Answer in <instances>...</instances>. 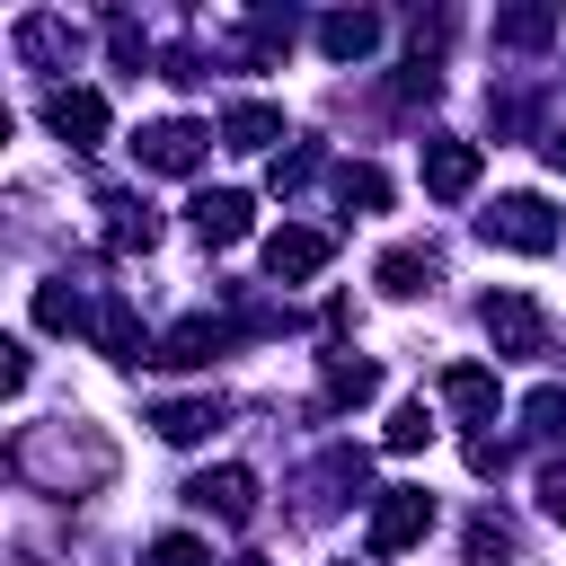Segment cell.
I'll return each mask as SVG.
<instances>
[{
	"label": "cell",
	"instance_id": "1",
	"mask_svg": "<svg viewBox=\"0 0 566 566\" xmlns=\"http://www.w3.org/2000/svg\"><path fill=\"white\" fill-rule=\"evenodd\" d=\"M424 531H433V495L424 486H389L371 504V557H407Z\"/></svg>",
	"mask_w": 566,
	"mask_h": 566
},
{
	"label": "cell",
	"instance_id": "2",
	"mask_svg": "<svg viewBox=\"0 0 566 566\" xmlns=\"http://www.w3.org/2000/svg\"><path fill=\"white\" fill-rule=\"evenodd\" d=\"M486 239H495V248H522V256H548V248H557V212H548L539 195H504V203L486 212Z\"/></svg>",
	"mask_w": 566,
	"mask_h": 566
},
{
	"label": "cell",
	"instance_id": "3",
	"mask_svg": "<svg viewBox=\"0 0 566 566\" xmlns=\"http://www.w3.org/2000/svg\"><path fill=\"white\" fill-rule=\"evenodd\" d=\"M486 336H495V354H539L548 345V318H539V301L531 292H486Z\"/></svg>",
	"mask_w": 566,
	"mask_h": 566
},
{
	"label": "cell",
	"instance_id": "4",
	"mask_svg": "<svg viewBox=\"0 0 566 566\" xmlns=\"http://www.w3.org/2000/svg\"><path fill=\"white\" fill-rule=\"evenodd\" d=\"M44 124H53V142L97 150V142H106V97H97V88H53V97H44Z\"/></svg>",
	"mask_w": 566,
	"mask_h": 566
},
{
	"label": "cell",
	"instance_id": "5",
	"mask_svg": "<svg viewBox=\"0 0 566 566\" xmlns=\"http://www.w3.org/2000/svg\"><path fill=\"white\" fill-rule=\"evenodd\" d=\"M327 256H336V239H327V230H301V221H283V230L265 239V274H274V283H301V274H318Z\"/></svg>",
	"mask_w": 566,
	"mask_h": 566
},
{
	"label": "cell",
	"instance_id": "6",
	"mask_svg": "<svg viewBox=\"0 0 566 566\" xmlns=\"http://www.w3.org/2000/svg\"><path fill=\"white\" fill-rule=\"evenodd\" d=\"M133 150H142V168H159V177H195V168H203V133H195V124H150Z\"/></svg>",
	"mask_w": 566,
	"mask_h": 566
},
{
	"label": "cell",
	"instance_id": "7",
	"mask_svg": "<svg viewBox=\"0 0 566 566\" xmlns=\"http://www.w3.org/2000/svg\"><path fill=\"white\" fill-rule=\"evenodd\" d=\"M478 186V142H424V195L460 203Z\"/></svg>",
	"mask_w": 566,
	"mask_h": 566
},
{
	"label": "cell",
	"instance_id": "8",
	"mask_svg": "<svg viewBox=\"0 0 566 566\" xmlns=\"http://www.w3.org/2000/svg\"><path fill=\"white\" fill-rule=\"evenodd\" d=\"M195 230H203L212 248H239V239L256 230V203H248L239 186H221V195H195Z\"/></svg>",
	"mask_w": 566,
	"mask_h": 566
},
{
	"label": "cell",
	"instance_id": "9",
	"mask_svg": "<svg viewBox=\"0 0 566 566\" xmlns=\"http://www.w3.org/2000/svg\"><path fill=\"white\" fill-rule=\"evenodd\" d=\"M186 504H203V513H221V522H248V513H256V478H248V469H203V478L186 486Z\"/></svg>",
	"mask_w": 566,
	"mask_h": 566
},
{
	"label": "cell",
	"instance_id": "10",
	"mask_svg": "<svg viewBox=\"0 0 566 566\" xmlns=\"http://www.w3.org/2000/svg\"><path fill=\"white\" fill-rule=\"evenodd\" d=\"M221 142H230V150H265V142H283V106H265V97H239V106L221 115Z\"/></svg>",
	"mask_w": 566,
	"mask_h": 566
},
{
	"label": "cell",
	"instance_id": "11",
	"mask_svg": "<svg viewBox=\"0 0 566 566\" xmlns=\"http://www.w3.org/2000/svg\"><path fill=\"white\" fill-rule=\"evenodd\" d=\"M318 44H327L336 62H363V53L380 44V18H371V9H336V18L318 27Z\"/></svg>",
	"mask_w": 566,
	"mask_h": 566
},
{
	"label": "cell",
	"instance_id": "12",
	"mask_svg": "<svg viewBox=\"0 0 566 566\" xmlns=\"http://www.w3.org/2000/svg\"><path fill=\"white\" fill-rule=\"evenodd\" d=\"M150 239H159V212L133 195H106V248H150Z\"/></svg>",
	"mask_w": 566,
	"mask_h": 566
},
{
	"label": "cell",
	"instance_id": "13",
	"mask_svg": "<svg viewBox=\"0 0 566 566\" xmlns=\"http://www.w3.org/2000/svg\"><path fill=\"white\" fill-rule=\"evenodd\" d=\"M221 345H230V327H221V318H186V327H177V336H168L150 363H212Z\"/></svg>",
	"mask_w": 566,
	"mask_h": 566
},
{
	"label": "cell",
	"instance_id": "14",
	"mask_svg": "<svg viewBox=\"0 0 566 566\" xmlns=\"http://www.w3.org/2000/svg\"><path fill=\"white\" fill-rule=\"evenodd\" d=\"M424 283H433V256H424V248H389V256H380V292H389V301H416Z\"/></svg>",
	"mask_w": 566,
	"mask_h": 566
},
{
	"label": "cell",
	"instance_id": "15",
	"mask_svg": "<svg viewBox=\"0 0 566 566\" xmlns=\"http://www.w3.org/2000/svg\"><path fill=\"white\" fill-rule=\"evenodd\" d=\"M442 398H451L460 416H495V371H478V363H451V371H442Z\"/></svg>",
	"mask_w": 566,
	"mask_h": 566
},
{
	"label": "cell",
	"instance_id": "16",
	"mask_svg": "<svg viewBox=\"0 0 566 566\" xmlns=\"http://www.w3.org/2000/svg\"><path fill=\"white\" fill-rule=\"evenodd\" d=\"M150 424H159V442H203V433H212V424H221V416H212V407H203V398H177V407H159V416H150Z\"/></svg>",
	"mask_w": 566,
	"mask_h": 566
},
{
	"label": "cell",
	"instance_id": "17",
	"mask_svg": "<svg viewBox=\"0 0 566 566\" xmlns=\"http://www.w3.org/2000/svg\"><path fill=\"white\" fill-rule=\"evenodd\" d=\"M336 195H345V212H380V203H389V177H380V168H345Z\"/></svg>",
	"mask_w": 566,
	"mask_h": 566
},
{
	"label": "cell",
	"instance_id": "18",
	"mask_svg": "<svg viewBox=\"0 0 566 566\" xmlns=\"http://www.w3.org/2000/svg\"><path fill=\"white\" fill-rule=\"evenodd\" d=\"M97 345H106L115 363H133V345H142V327H133V310H124V301H106V310H97Z\"/></svg>",
	"mask_w": 566,
	"mask_h": 566
},
{
	"label": "cell",
	"instance_id": "19",
	"mask_svg": "<svg viewBox=\"0 0 566 566\" xmlns=\"http://www.w3.org/2000/svg\"><path fill=\"white\" fill-rule=\"evenodd\" d=\"M495 35L504 44H548L557 35V9H513V18H495Z\"/></svg>",
	"mask_w": 566,
	"mask_h": 566
},
{
	"label": "cell",
	"instance_id": "20",
	"mask_svg": "<svg viewBox=\"0 0 566 566\" xmlns=\"http://www.w3.org/2000/svg\"><path fill=\"white\" fill-rule=\"evenodd\" d=\"M35 327H80V292L71 283H35Z\"/></svg>",
	"mask_w": 566,
	"mask_h": 566
},
{
	"label": "cell",
	"instance_id": "21",
	"mask_svg": "<svg viewBox=\"0 0 566 566\" xmlns=\"http://www.w3.org/2000/svg\"><path fill=\"white\" fill-rule=\"evenodd\" d=\"M371 389H380V371H371V363H354V354H336V363H327V398H371Z\"/></svg>",
	"mask_w": 566,
	"mask_h": 566
},
{
	"label": "cell",
	"instance_id": "22",
	"mask_svg": "<svg viewBox=\"0 0 566 566\" xmlns=\"http://www.w3.org/2000/svg\"><path fill=\"white\" fill-rule=\"evenodd\" d=\"M424 433H433V416H424V398H407V407H389V451H424Z\"/></svg>",
	"mask_w": 566,
	"mask_h": 566
},
{
	"label": "cell",
	"instance_id": "23",
	"mask_svg": "<svg viewBox=\"0 0 566 566\" xmlns=\"http://www.w3.org/2000/svg\"><path fill=\"white\" fill-rule=\"evenodd\" d=\"M142 566H212V548L203 539H186V531H168V539H150V557Z\"/></svg>",
	"mask_w": 566,
	"mask_h": 566
},
{
	"label": "cell",
	"instance_id": "24",
	"mask_svg": "<svg viewBox=\"0 0 566 566\" xmlns=\"http://www.w3.org/2000/svg\"><path fill=\"white\" fill-rule=\"evenodd\" d=\"M557 416H566L557 389H531V398H522V424H531V433H557Z\"/></svg>",
	"mask_w": 566,
	"mask_h": 566
},
{
	"label": "cell",
	"instance_id": "25",
	"mask_svg": "<svg viewBox=\"0 0 566 566\" xmlns=\"http://www.w3.org/2000/svg\"><path fill=\"white\" fill-rule=\"evenodd\" d=\"M539 513H548V522H566V460H548V469H539Z\"/></svg>",
	"mask_w": 566,
	"mask_h": 566
},
{
	"label": "cell",
	"instance_id": "26",
	"mask_svg": "<svg viewBox=\"0 0 566 566\" xmlns=\"http://www.w3.org/2000/svg\"><path fill=\"white\" fill-rule=\"evenodd\" d=\"M310 168H318V150H292V159H274V186L292 195V186H310Z\"/></svg>",
	"mask_w": 566,
	"mask_h": 566
},
{
	"label": "cell",
	"instance_id": "27",
	"mask_svg": "<svg viewBox=\"0 0 566 566\" xmlns=\"http://www.w3.org/2000/svg\"><path fill=\"white\" fill-rule=\"evenodd\" d=\"M0 389H9V398L27 389V345H0Z\"/></svg>",
	"mask_w": 566,
	"mask_h": 566
},
{
	"label": "cell",
	"instance_id": "28",
	"mask_svg": "<svg viewBox=\"0 0 566 566\" xmlns=\"http://www.w3.org/2000/svg\"><path fill=\"white\" fill-rule=\"evenodd\" d=\"M548 168H557V177H566V133H557V142H548Z\"/></svg>",
	"mask_w": 566,
	"mask_h": 566
},
{
	"label": "cell",
	"instance_id": "29",
	"mask_svg": "<svg viewBox=\"0 0 566 566\" xmlns=\"http://www.w3.org/2000/svg\"><path fill=\"white\" fill-rule=\"evenodd\" d=\"M230 566H265V557H230Z\"/></svg>",
	"mask_w": 566,
	"mask_h": 566
}]
</instances>
